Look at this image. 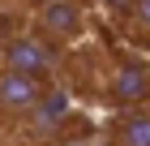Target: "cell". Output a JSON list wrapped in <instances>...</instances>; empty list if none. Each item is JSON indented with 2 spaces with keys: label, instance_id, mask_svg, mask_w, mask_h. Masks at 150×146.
I'll return each mask as SVG.
<instances>
[{
  "label": "cell",
  "instance_id": "1",
  "mask_svg": "<svg viewBox=\"0 0 150 146\" xmlns=\"http://www.w3.org/2000/svg\"><path fill=\"white\" fill-rule=\"evenodd\" d=\"M60 43H52L47 34H17V39H9L4 43V65L9 69H26V73H39V78H47L52 69L60 65Z\"/></svg>",
  "mask_w": 150,
  "mask_h": 146
},
{
  "label": "cell",
  "instance_id": "2",
  "mask_svg": "<svg viewBox=\"0 0 150 146\" xmlns=\"http://www.w3.org/2000/svg\"><path fill=\"white\" fill-rule=\"evenodd\" d=\"M43 95H47V78L26 73V69H9V65L0 69V112L26 116Z\"/></svg>",
  "mask_w": 150,
  "mask_h": 146
},
{
  "label": "cell",
  "instance_id": "3",
  "mask_svg": "<svg viewBox=\"0 0 150 146\" xmlns=\"http://www.w3.org/2000/svg\"><path fill=\"white\" fill-rule=\"evenodd\" d=\"M81 30H86V17H81L77 0H43L39 4V34H47L52 43H73Z\"/></svg>",
  "mask_w": 150,
  "mask_h": 146
},
{
  "label": "cell",
  "instance_id": "4",
  "mask_svg": "<svg viewBox=\"0 0 150 146\" xmlns=\"http://www.w3.org/2000/svg\"><path fill=\"white\" fill-rule=\"evenodd\" d=\"M107 86H112V99L116 103H137V99L150 95V69L146 65H120Z\"/></svg>",
  "mask_w": 150,
  "mask_h": 146
},
{
  "label": "cell",
  "instance_id": "5",
  "mask_svg": "<svg viewBox=\"0 0 150 146\" xmlns=\"http://www.w3.org/2000/svg\"><path fill=\"white\" fill-rule=\"evenodd\" d=\"M112 142L116 146H150V108L120 112L112 125Z\"/></svg>",
  "mask_w": 150,
  "mask_h": 146
},
{
  "label": "cell",
  "instance_id": "6",
  "mask_svg": "<svg viewBox=\"0 0 150 146\" xmlns=\"http://www.w3.org/2000/svg\"><path fill=\"white\" fill-rule=\"evenodd\" d=\"M129 30L137 34L142 43H150V0H129Z\"/></svg>",
  "mask_w": 150,
  "mask_h": 146
},
{
  "label": "cell",
  "instance_id": "7",
  "mask_svg": "<svg viewBox=\"0 0 150 146\" xmlns=\"http://www.w3.org/2000/svg\"><path fill=\"white\" fill-rule=\"evenodd\" d=\"M103 146H116V142H103Z\"/></svg>",
  "mask_w": 150,
  "mask_h": 146
}]
</instances>
